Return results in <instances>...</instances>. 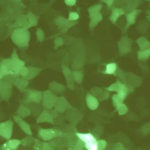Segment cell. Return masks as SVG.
<instances>
[{"instance_id": "cell-19", "label": "cell", "mask_w": 150, "mask_h": 150, "mask_svg": "<svg viewBox=\"0 0 150 150\" xmlns=\"http://www.w3.org/2000/svg\"><path fill=\"white\" fill-rule=\"evenodd\" d=\"M29 85V81L24 78V77H19L13 83L15 87H16L21 92H24Z\"/></svg>"}, {"instance_id": "cell-61", "label": "cell", "mask_w": 150, "mask_h": 150, "mask_svg": "<svg viewBox=\"0 0 150 150\" xmlns=\"http://www.w3.org/2000/svg\"><path fill=\"white\" fill-rule=\"evenodd\" d=\"M148 1H150V0H148Z\"/></svg>"}, {"instance_id": "cell-43", "label": "cell", "mask_w": 150, "mask_h": 150, "mask_svg": "<svg viewBox=\"0 0 150 150\" xmlns=\"http://www.w3.org/2000/svg\"><path fill=\"white\" fill-rule=\"evenodd\" d=\"M84 148V144L79 139L76 141L74 147H73L74 150H83Z\"/></svg>"}, {"instance_id": "cell-14", "label": "cell", "mask_w": 150, "mask_h": 150, "mask_svg": "<svg viewBox=\"0 0 150 150\" xmlns=\"http://www.w3.org/2000/svg\"><path fill=\"white\" fill-rule=\"evenodd\" d=\"M37 123H48L50 124L54 125V120L51 116L48 109L43 110L41 113L39 115L36 119Z\"/></svg>"}, {"instance_id": "cell-13", "label": "cell", "mask_w": 150, "mask_h": 150, "mask_svg": "<svg viewBox=\"0 0 150 150\" xmlns=\"http://www.w3.org/2000/svg\"><path fill=\"white\" fill-rule=\"evenodd\" d=\"M22 143V140L9 139L0 147V150H16Z\"/></svg>"}, {"instance_id": "cell-59", "label": "cell", "mask_w": 150, "mask_h": 150, "mask_svg": "<svg viewBox=\"0 0 150 150\" xmlns=\"http://www.w3.org/2000/svg\"><path fill=\"white\" fill-rule=\"evenodd\" d=\"M147 14H148V18H149V19L150 21V11L147 12Z\"/></svg>"}, {"instance_id": "cell-37", "label": "cell", "mask_w": 150, "mask_h": 150, "mask_svg": "<svg viewBox=\"0 0 150 150\" xmlns=\"http://www.w3.org/2000/svg\"><path fill=\"white\" fill-rule=\"evenodd\" d=\"M36 36L39 42H43L45 40V33L44 30L39 28H37L36 30Z\"/></svg>"}, {"instance_id": "cell-53", "label": "cell", "mask_w": 150, "mask_h": 150, "mask_svg": "<svg viewBox=\"0 0 150 150\" xmlns=\"http://www.w3.org/2000/svg\"><path fill=\"white\" fill-rule=\"evenodd\" d=\"M12 3L15 4H18L19 5H21L22 6H24L26 8V5L22 2V0H11Z\"/></svg>"}, {"instance_id": "cell-32", "label": "cell", "mask_w": 150, "mask_h": 150, "mask_svg": "<svg viewBox=\"0 0 150 150\" xmlns=\"http://www.w3.org/2000/svg\"><path fill=\"white\" fill-rule=\"evenodd\" d=\"M123 83H121L120 81H116L115 83H113V84H111V85H110L109 87H107L106 88V90L108 91H110V92H118L121 88L123 86Z\"/></svg>"}, {"instance_id": "cell-6", "label": "cell", "mask_w": 150, "mask_h": 150, "mask_svg": "<svg viewBox=\"0 0 150 150\" xmlns=\"http://www.w3.org/2000/svg\"><path fill=\"white\" fill-rule=\"evenodd\" d=\"M24 92L25 93V99L24 102H35L41 104L42 92L32 89H26Z\"/></svg>"}, {"instance_id": "cell-58", "label": "cell", "mask_w": 150, "mask_h": 150, "mask_svg": "<svg viewBox=\"0 0 150 150\" xmlns=\"http://www.w3.org/2000/svg\"><path fill=\"white\" fill-rule=\"evenodd\" d=\"M4 74L2 73V69H1V65H0V80L4 77Z\"/></svg>"}, {"instance_id": "cell-10", "label": "cell", "mask_w": 150, "mask_h": 150, "mask_svg": "<svg viewBox=\"0 0 150 150\" xmlns=\"http://www.w3.org/2000/svg\"><path fill=\"white\" fill-rule=\"evenodd\" d=\"M30 28H31V26L26 14L21 15L12 23L13 29L15 28H24L29 29Z\"/></svg>"}, {"instance_id": "cell-16", "label": "cell", "mask_w": 150, "mask_h": 150, "mask_svg": "<svg viewBox=\"0 0 150 150\" xmlns=\"http://www.w3.org/2000/svg\"><path fill=\"white\" fill-rule=\"evenodd\" d=\"M62 72L66 80L67 86L69 88L72 89L74 88V79L72 76V73L71 70L65 65H62Z\"/></svg>"}, {"instance_id": "cell-44", "label": "cell", "mask_w": 150, "mask_h": 150, "mask_svg": "<svg viewBox=\"0 0 150 150\" xmlns=\"http://www.w3.org/2000/svg\"><path fill=\"white\" fill-rule=\"evenodd\" d=\"M11 4V0H0V7L2 8V11L6 9Z\"/></svg>"}, {"instance_id": "cell-41", "label": "cell", "mask_w": 150, "mask_h": 150, "mask_svg": "<svg viewBox=\"0 0 150 150\" xmlns=\"http://www.w3.org/2000/svg\"><path fill=\"white\" fill-rule=\"evenodd\" d=\"M109 92L108 91H102V92L100 94V95L97 98L100 101H104L105 100H107L109 97Z\"/></svg>"}, {"instance_id": "cell-21", "label": "cell", "mask_w": 150, "mask_h": 150, "mask_svg": "<svg viewBox=\"0 0 150 150\" xmlns=\"http://www.w3.org/2000/svg\"><path fill=\"white\" fill-rule=\"evenodd\" d=\"M16 114L19 117L24 119L31 115V110L25 105L21 104L16 112Z\"/></svg>"}, {"instance_id": "cell-42", "label": "cell", "mask_w": 150, "mask_h": 150, "mask_svg": "<svg viewBox=\"0 0 150 150\" xmlns=\"http://www.w3.org/2000/svg\"><path fill=\"white\" fill-rule=\"evenodd\" d=\"M44 142L40 141L39 140L34 139V148L35 150H42L43 147Z\"/></svg>"}, {"instance_id": "cell-7", "label": "cell", "mask_w": 150, "mask_h": 150, "mask_svg": "<svg viewBox=\"0 0 150 150\" xmlns=\"http://www.w3.org/2000/svg\"><path fill=\"white\" fill-rule=\"evenodd\" d=\"M14 123L8 120L0 123V137L6 140L11 139L13 133Z\"/></svg>"}, {"instance_id": "cell-1", "label": "cell", "mask_w": 150, "mask_h": 150, "mask_svg": "<svg viewBox=\"0 0 150 150\" xmlns=\"http://www.w3.org/2000/svg\"><path fill=\"white\" fill-rule=\"evenodd\" d=\"M10 36L12 43L19 48L25 49L29 47L31 35L28 29L24 28L14 29Z\"/></svg>"}, {"instance_id": "cell-27", "label": "cell", "mask_w": 150, "mask_h": 150, "mask_svg": "<svg viewBox=\"0 0 150 150\" xmlns=\"http://www.w3.org/2000/svg\"><path fill=\"white\" fill-rule=\"evenodd\" d=\"M137 43L138 44L140 50H144L150 47V42L145 37H141L137 39Z\"/></svg>"}, {"instance_id": "cell-51", "label": "cell", "mask_w": 150, "mask_h": 150, "mask_svg": "<svg viewBox=\"0 0 150 150\" xmlns=\"http://www.w3.org/2000/svg\"><path fill=\"white\" fill-rule=\"evenodd\" d=\"M42 150H55V149L47 142H44Z\"/></svg>"}, {"instance_id": "cell-9", "label": "cell", "mask_w": 150, "mask_h": 150, "mask_svg": "<svg viewBox=\"0 0 150 150\" xmlns=\"http://www.w3.org/2000/svg\"><path fill=\"white\" fill-rule=\"evenodd\" d=\"M131 40L127 36H123L118 43L119 52L121 54H126L131 50Z\"/></svg>"}, {"instance_id": "cell-26", "label": "cell", "mask_w": 150, "mask_h": 150, "mask_svg": "<svg viewBox=\"0 0 150 150\" xmlns=\"http://www.w3.org/2000/svg\"><path fill=\"white\" fill-rule=\"evenodd\" d=\"M124 13V12L123 9H122L121 8H114L112 10V12H111V15L110 17V19L111 21V22L114 23Z\"/></svg>"}, {"instance_id": "cell-29", "label": "cell", "mask_w": 150, "mask_h": 150, "mask_svg": "<svg viewBox=\"0 0 150 150\" xmlns=\"http://www.w3.org/2000/svg\"><path fill=\"white\" fill-rule=\"evenodd\" d=\"M117 70V64L114 63H111L106 65V70L104 73L109 75L115 74Z\"/></svg>"}, {"instance_id": "cell-49", "label": "cell", "mask_w": 150, "mask_h": 150, "mask_svg": "<svg viewBox=\"0 0 150 150\" xmlns=\"http://www.w3.org/2000/svg\"><path fill=\"white\" fill-rule=\"evenodd\" d=\"M79 18V15L77 12H72L69 15V20L71 21H76Z\"/></svg>"}, {"instance_id": "cell-57", "label": "cell", "mask_w": 150, "mask_h": 150, "mask_svg": "<svg viewBox=\"0 0 150 150\" xmlns=\"http://www.w3.org/2000/svg\"><path fill=\"white\" fill-rule=\"evenodd\" d=\"M3 21V12L2 11H0V22Z\"/></svg>"}, {"instance_id": "cell-45", "label": "cell", "mask_w": 150, "mask_h": 150, "mask_svg": "<svg viewBox=\"0 0 150 150\" xmlns=\"http://www.w3.org/2000/svg\"><path fill=\"white\" fill-rule=\"evenodd\" d=\"M102 89L99 87H94L90 90L91 94L96 97H98L102 92Z\"/></svg>"}, {"instance_id": "cell-3", "label": "cell", "mask_w": 150, "mask_h": 150, "mask_svg": "<svg viewBox=\"0 0 150 150\" xmlns=\"http://www.w3.org/2000/svg\"><path fill=\"white\" fill-rule=\"evenodd\" d=\"M0 65L4 76L9 74H19V71L22 67L11 58H5L0 60Z\"/></svg>"}, {"instance_id": "cell-15", "label": "cell", "mask_w": 150, "mask_h": 150, "mask_svg": "<svg viewBox=\"0 0 150 150\" xmlns=\"http://www.w3.org/2000/svg\"><path fill=\"white\" fill-rule=\"evenodd\" d=\"M86 100L88 108L91 110L97 109L99 106L98 99L96 96L92 95L91 93H87L86 95Z\"/></svg>"}, {"instance_id": "cell-52", "label": "cell", "mask_w": 150, "mask_h": 150, "mask_svg": "<svg viewBox=\"0 0 150 150\" xmlns=\"http://www.w3.org/2000/svg\"><path fill=\"white\" fill-rule=\"evenodd\" d=\"M77 0H65V3L69 6H74L76 3Z\"/></svg>"}, {"instance_id": "cell-23", "label": "cell", "mask_w": 150, "mask_h": 150, "mask_svg": "<svg viewBox=\"0 0 150 150\" xmlns=\"http://www.w3.org/2000/svg\"><path fill=\"white\" fill-rule=\"evenodd\" d=\"M24 103L29 108V109L31 110V115H34V116H36L41 113V108L40 107L41 104L35 102H24Z\"/></svg>"}, {"instance_id": "cell-60", "label": "cell", "mask_w": 150, "mask_h": 150, "mask_svg": "<svg viewBox=\"0 0 150 150\" xmlns=\"http://www.w3.org/2000/svg\"><path fill=\"white\" fill-rule=\"evenodd\" d=\"M68 150H73V149L72 148H69V149H68Z\"/></svg>"}, {"instance_id": "cell-4", "label": "cell", "mask_w": 150, "mask_h": 150, "mask_svg": "<svg viewBox=\"0 0 150 150\" xmlns=\"http://www.w3.org/2000/svg\"><path fill=\"white\" fill-rule=\"evenodd\" d=\"M62 135V131L53 128L43 129L39 127L38 130V137L44 142L51 141L52 139L61 137Z\"/></svg>"}, {"instance_id": "cell-33", "label": "cell", "mask_w": 150, "mask_h": 150, "mask_svg": "<svg viewBox=\"0 0 150 150\" xmlns=\"http://www.w3.org/2000/svg\"><path fill=\"white\" fill-rule=\"evenodd\" d=\"M68 19L64 18V16H58L57 17L55 20H54V22L56 24V25L58 27V28L59 29H62L64 28L65 23L67 21Z\"/></svg>"}, {"instance_id": "cell-2", "label": "cell", "mask_w": 150, "mask_h": 150, "mask_svg": "<svg viewBox=\"0 0 150 150\" xmlns=\"http://www.w3.org/2000/svg\"><path fill=\"white\" fill-rule=\"evenodd\" d=\"M25 7L21 5L12 3L3 12V22H11L15 21L21 15L24 14V9Z\"/></svg>"}, {"instance_id": "cell-47", "label": "cell", "mask_w": 150, "mask_h": 150, "mask_svg": "<svg viewBox=\"0 0 150 150\" xmlns=\"http://www.w3.org/2000/svg\"><path fill=\"white\" fill-rule=\"evenodd\" d=\"M114 75L117 76L123 82H126V74L121 70L117 69Z\"/></svg>"}, {"instance_id": "cell-12", "label": "cell", "mask_w": 150, "mask_h": 150, "mask_svg": "<svg viewBox=\"0 0 150 150\" xmlns=\"http://www.w3.org/2000/svg\"><path fill=\"white\" fill-rule=\"evenodd\" d=\"M13 120L15 122L17 123V125L19 126L20 129L28 136H32V132L31 130V127L30 125L26 122L22 118L19 117L17 115H15L13 116Z\"/></svg>"}, {"instance_id": "cell-31", "label": "cell", "mask_w": 150, "mask_h": 150, "mask_svg": "<svg viewBox=\"0 0 150 150\" xmlns=\"http://www.w3.org/2000/svg\"><path fill=\"white\" fill-rule=\"evenodd\" d=\"M10 58H11L14 62H15L20 66H21V67L25 66V62L24 60H22L21 59H19V56L18 55L17 51H16V49H14L13 50V52H12V53L11 54V56Z\"/></svg>"}, {"instance_id": "cell-55", "label": "cell", "mask_w": 150, "mask_h": 150, "mask_svg": "<svg viewBox=\"0 0 150 150\" xmlns=\"http://www.w3.org/2000/svg\"><path fill=\"white\" fill-rule=\"evenodd\" d=\"M116 0H102L103 2H105L108 7H110L114 2Z\"/></svg>"}, {"instance_id": "cell-30", "label": "cell", "mask_w": 150, "mask_h": 150, "mask_svg": "<svg viewBox=\"0 0 150 150\" xmlns=\"http://www.w3.org/2000/svg\"><path fill=\"white\" fill-rule=\"evenodd\" d=\"M137 56L140 60H148L150 57V47L144 50L139 51L137 52Z\"/></svg>"}, {"instance_id": "cell-36", "label": "cell", "mask_w": 150, "mask_h": 150, "mask_svg": "<svg viewBox=\"0 0 150 150\" xmlns=\"http://www.w3.org/2000/svg\"><path fill=\"white\" fill-rule=\"evenodd\" d=\"M84 148L87 150H99L97 140L84 144Z\"/></svg>"}, {"instance_id": "cell-35", "label": "cell", "mask_w": 150, "mask_h": 150, "mask_svg": "<svg viewBox=\"0 0 150 150\" xmlns=\"http://www.w3.org/2000/svg\"><path fill=\"white\" fill-rule=\"evenodd\" d=\"M101 8H102V5L100 4L90 6L88 9V12L89 13V15H93L95 13H100V11Z\"/></svg>"}, {"instance_id": "cell-17", "label": "cell", "mask_w": 150, "mask_h": 150, "mask_svg": "<svg viewBox=\"0 0 150 150\" xmlns=\"http://www.w3.org/2000/svg\"><path fill=\"white\" fill-rule=\"evenodd\" d=\"M141 79L137 76H136L131 73H127L126 74V82H127L128 84L134 86H139L141 83Z\"/></svg>"}, {"instance_id": "cell-40", "label": "cell", "mask_w": 150, "mask_h": 150, "mask_svg": "<svg viewBox=\"0 0 150 150\" xmlns=\"http://www.w3.org/2000/svg\"><path fill=\"white\" fill-rule=\"evenodd\" d=\"M34 143V139L31 136H27V137H25V138L22 140V144H23L25 146H29Z\"/></svg>"}, {"instance_id": "cell-39", "label": "cell", "mask_w": 150, "mask_h": 150, "mask_svg": "<svg viewBox=\"0 0 150 150\" xmlns=\"http://www.w3.org/2000/svg\"><path fill=\"white\" fill-rule=\"evenodd\" d=\"M112 101L113 106L116 108L120 104L123 103V100L121 99V98L118 95V94H115L112 96Z\"/></svg>"}, {"instance_id": "cell-28", "label": "cell", "mask_w": 150, "mask_h": 150, "mask_svg": "<svg viewBox=\"0 0 150 150\" xmlns=\"http://www.w3.org/2000/svg\"><path fill=\"white\" fill-rule=\"evenodd\" d=\"M26 15L27 16V18L31 25V26L35 27L37 26L38 23V17L31 11H28Z\"/></svg>"}, {"instance_id": "cell-34", "label": "cell", "mask_w": 150, "mask_h": 150, "mask_svg": "<svg viewBox=\"0 0 150 150\" xmlns=\"http://www.w3.org/2000/svg\"><path fill=\"white\" fill-rule=\"evenodd\" d=\"M72 73V76L74 81L76 82L80 83L82 82L83 78V73L82 71H73Z\"/></svg>"}, {"instance_id": "cell-46", "label": "cell", "mask_w": 150, "mask_h": 150, "mask_svg": "<svg viewBox=\"0 0 150 150\" xmlns=\"http://www.w3.org/2000/svg\"><path fill=\"white\" fill-rule=\"evenodd\" d=\"M64 44V39L61 37H58L55 39L54 41V45H55V48L56 49L57 47L59 46H62Z\"/></svg>"}, {"instance_id": "cell-54", "label": "cell", "mask_w": 150, "mask_h": 150, "mask_svg": "<svg viewBox=\"0 0 150 150\" xmlns=\"http://www.w3.org/2000/svg\"><path fill=\"white\" fill-rule=\"evenodd\" d=\"M114 150H124L123 146L120 143H116L114 146Z\"/></svg>"}, {"instance_id": "cell-50", "label": "cell", "mask_w": 150, "mask_h": 150, "mask_svg": "<svg viewBox=\"0 0 150 150\" xmlns=\"http://www.w3.org/2000/svg\"><path fill=\"white\" fill-rule=\"evenodd\" d=\"M28 67L24 66L21 69V70L19 71V75H20V76H21L22 77H24V78L28 75Z\"/></svg>"}, {"instance_id": "cell-5", "label": "cell", "mask_w": 150, "mask_h": 150, "mask_svg": "<svg viewBox=\"0 0 150 150\" xmlns=\"http://www.w3.org/2000/svg\"><path fill=\"white\" fill-rule=\"evenodd\" d=\"M58 98L51 91L46 90L42 92L41 105L45 109H51L55 107Z\"/></svg>"}, {"instance_id": "cell-38", "label": "cell", "mask_w": 150, "mask_h": 150, "mask_svg": "<svg viewBox=\"0 0 150 150\" xmlns=\"http://www.w3.org/2000/svg\"><path fill=\"white\" fill-rule=\"evenodd\" d=\"M116 109L119 115H124L128 112V108L124 103L120 104Z\"/></svg>"}, {"instance_id": "cell-11", "label": "cell", "mask_w": 150, "mask_h": 150, "mask_svg": "<svg viewBox=\"0 0 150 150\" xmlns=\"http://www.w3.org/2000/svg\"><path fill=\"white\" fill-rule=\"evenodd\" d=\"M72 108H73L72 106L63 96L58 98V99L55 106V110H56L58 113H64L66 110H69Z\"/></svg>"}, {"instance_id": "cell-56", "label": "cell", "mask_w": 150, "mask_h": 150, "mask_svg": "<svg viewBox=\"0 0 150 150\" xmlns=\"http://www.w3.org/2000/svg\"><path fill=\"white\" fill-rule=\"evenodd\" d=\"M4 24H5V23H4V22H0V33H1V30H2V28H3V27H4Z\"/></svg>"}, {"instance_id": "cell-8", "label": "cell", "mask_w": 150, "mask_h": 150, "mask_svg": "<svg viewBox=\"0 0 150 150\" xmlns=\"http://www.w3.org/2000/svg\"><path fill=\"white\" fill-rule=\"evenodd\" d=\"M13 85L5 82L2 79L0 80V98L1 100L8 101L12 94Z\"/></svg>"}, {"instance_id": "cell-25", "label": "cell", "mask_w": 150, "mask_h": 150, "mask_svg": "<svg viewBox=\"0 0 150 150\" xmlns=\"http://www.w3.org/2000/svg\"><path fill=\"white\" fill-rule=\"evenodd\" d=\"M90 20L89 23V27L91 29H93L102 20L103 18L100 13H97L90 15Z\"/></svg>"}, {"instance_id": "cell-24", "label": "cell", "mask_w": 150, "mask_h": 150, "mask_svg": "<svg viewBox=\"0 0 150 150\" xmlns=\"http://www.w3.org/2000/svg\"><path fill=\"white\" fill-rule=\"evenodd\" d=\"M141 12L140 10H137V9H134L133 11L130 12L127 15V25L126 26L127 28L135 23L136 18L137 16L140 14V12Z\"/></svg>"}, {"instance_id": "cell-48", "label": "cell", "mask_w": 150, "mask_h": 150, "mask_svg": "<svg viewBox=\"0 0 150 150\" xmlns=\"http://www.w3.org/2000/svg\"><path fill=\"white\" fill-rule=\"evenodd\" d=\"M99 150H104L107 147V142L104 140H97Z\"/></svg>"}, {"instance_id": "cell-20", "label": "cell", "mask_w": 150, "mask_h": 150, "mask_svg": "<svg viewBox=\"0 0 150 150\" xmlns=\"http://www.w3.org/2000/svg\"><path fill=\"white\" fill-rule=\"evenodd\" d=\"M49 89L54 93H62L65 91L66 88L64 85L55 81H52L49 84Z\"/></svg>"}, {"instance_id": "cell-18", "label": "cell", "mask_w": 150, "mask_h": 150, "mask_svg": "<svg viewBox=\"0 0 150 150\" xmlns=\"http://www.w3.org/2000/svg\"><path fill=\"white\" fill-rule=\"evenodd\" d=\"M76 136L78 138V139L81 140L84 144L90 142L97 140L95 136L90 133H83L76 132Z\"/></svg>"}, {"instance_id": "cell-22", "label": "cell", "mask_w": 150, "mask_h": 150, "mask_svg": "<svg viewBox=\"0 0 150 150\" xmlns=\"http://www.w3.org/2000/svg\"><path fill=\"white\" fill-rule=\"evenodd\" d=\"M28 75H26L25 77H24V78H25L28 81H30L36 78L40 74V73L42 70V69L36 67H32V66H29L28 67Z\"/></svg>"}]
</instances>
